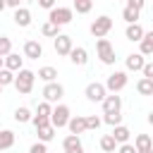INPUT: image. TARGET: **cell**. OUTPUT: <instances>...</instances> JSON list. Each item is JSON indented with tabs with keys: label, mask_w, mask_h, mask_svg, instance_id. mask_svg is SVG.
<instances>
[{
	"label": "cell",
	"mask_w": 153,
	"mask_h": 153,
	"mask_svg": "<svg viewBox=\"0 0 153 153\" xmlns=\"http://www.w3.org/2000/svg\"><path fill=\"white\" fill-rule=\"evenodd\" d=\"M69 120H72V112H69V108H67V105H62V103H57V105L53 108L50 124H53L55 129H62V127H67V124H69Z\"/></svg>",
	"instance_id": "5b68a950"
},
{
	"label": "cell",
	"mask_w": 153,
	"mask_h": 153,
	"mask_svg": "<svg viewBox=\"0 0 153 153\" xmlns=\"http://www.w3.org/2000/svg\"><path fill=\"white\" fill-rule=\"evenodd\" d=\"M139 53L146 57V55H153V31H146V36L141 38L139 43Z\"/></svg>",
	"instance_id": "ffe728a7"
},
{
	"label": "cell",
	"mask_w": 153,
	"mask_h": 153,
	"mask_svg": "<svg viewBox=\"0 0 153 153\" xmlns=\"http://www.w3.org/2000/svg\"><path fill=\"white\" fill-rule=\"evenodd\" d=\"M146 120H148V124H151V127H153V112H151V115H148V117H146Z\"/></svg>",
	"instance_id": "7bdbcfd3"
},
{
	"label": "cell",
	"mask_w": 153,
	"mask_h": 153,
	"mask_svg": "<svg viewBox=\"0 0 153 153\" xmlns=\"http://www.w3.org/2000/svg\"><path fill=\"white\" fill-rule=\"evenodd\" d=\"M36 134H38V141H43V143H48V141H53V136H55V127H53V124H45V127H38V129H36Z\"/></svg>",
	"instance_id": "d4e9b609"
},
{
	"label": "cell",
	"mask_w": 153,
	"mask_h": 153,
	"mask_svg": "<svg viewBox=\"0 0 153 153\" xmlns=\"http://www.w3.org/2000/svg\"><path fill=\"white\" fill-rule=\"evenodd\" d=\"M139 17H141L139 10H131V7H124V10H122V19H124L127 24H139Z\"/></svg>",
	"instance_id": "f1b7e54d"
},
{
	"label": "cell",
	"mask_w": 153,
	"mask_h": 153,
	"mask_svg": "<svg viewBox=\"0 0 153 153\" xmlns=\"http://www.w3.org/2000/svg\"><path fill=\"white\" fill-rule=\"evenodd\" d=\"M84 96L91 100V103H103L105 98H108V88H105V84H98V81H91L88 86H86V91H84Z\"/></svg>",
	"instance_id": "52a82bcc"
},
{
	"label": "cell",
	"mask_w": 153,
	"mask_h": 153,
	"mask_svg": "<svg viewBox=\"0 0 153 153\" xmlns=\"http://www.w3.org/2000/svg\"><path fill=\"white\" fill-rule=\"evenodd\" d=\"M33 127L38 129V127H45V124H50V117H43V115H33Z\"/></svg>",
	"instance_id": "d590c367"
},
{
	"label": "cell",
	"mask_w": 153,
	"mask_h": 153,
	"mask_svg": "<svg viewBox=\"0 0 153 153\" xmlns=\"http://www.w3.org/2000/svg\"><path fill=\"white\" fill-rule=\"evenodd\" d=\"M67 127H69V134H76V136H79V134L86 131V117H84V115H74Z\"/></svg>",
	"instance_id": "ac0fdd59"
},
{
	"label": "cell",
	"mask_w": 153,
	"mask_h": 153,
	"mask_svg": "<svg viewBox=\"0 0 153 153\" xmlns=\"http://www.w3.org/2000/svg\"><path fill=\"white\" fill-rule=\"evenodd\" d=\"M24 57H29V60H38V57H43V45L38 43V41H26L24 43Z\"/></svg>",
	"instance_id": "4fadbf2b"
},
{
	"label": "cell",
	"mask_w": 153,
	"mask_h": 153,
	"mask_svg": "<svg viewBox=\"0 0 153 153\" xmlns=\"http://www.w3.org/2000/svg\"><path fill=\"white\" fill-rule=\"evenodd\" d=\"M74 19V7H62V5H57V7H53L50 12H48V22H53V24H57V26H65V24H69Z\"/></svg>",
	"instance_id": "7a4b0ae2"
},
{
	"label": "cell",
	"mask_w": 153,
	"mask_h": 153,
	"mask_svg": "<svg viewBox=\"0 0 153 153\" xmlns=\"http://www.w3.org/2000/svg\"><path fill=\"white\" fill-rule=\"evenodd\" d=\"M143 65H146V57H143L141 53H129V55L124 57V67H127V72H141Z\"/></svg>",
	"instance_id": "8fae6325"
},
{
	"label": "cell",
	"mask_w": 153,
	"mask_h": 153,
	"mask_svg": "<svg viewBox=\"0 0 153 153\" xmlns=\"http://www.w3.org/2000/svg\"><path fill=\"white\" fill-rule=\"evenodd\" d=\"M0 69H5V57H0Z\"/></svg>",
	"instance_id": "f6af8a7d"
},
{
	"label": "cell",
	"mask_w": 153,
	"mask_h": 153,
	"mask_svg": "<svg viewBox=\"0 0 153 153\" xmlns=\"http://www.w3.org/2000/svg\"><path fill=\"white\" fill-rule=\"evenodd\" d=\"M2 88H5V86H2V84H0V96H2Z\"/></svg>",
	"instance_id": "bcb514c9"
},
{
	"label": "cell",
	"mask_w": 153,
	"mask_h": 153,
	"mask_svg": "<svg viewBox=\"0 0 153 153\" xmlns=\"http://www.w3.org/2000/svg\"><path fill=\"white\" fill-rule=\"evenodd\" d=\"M14 131H10V129H2L0 131V151H7V148H12L14 146Z\"/></svg>",
	"instance_id": "603a6c76"
},
{
	"label": "cell",
	"mask_w": 153,
	"mask_h": 153,
	"mask_svg": "<svg viewBox=\"0 0 153 153\" xmlns=\"http://www.w3.org/2000/svg\"><path fill=\"white\" fill-rule=\"evenodd\" d=\"M36 76H38V79H43L45 84H50V81H55V79H57V69L45 65V67H41V69H38V74H36Z\"/></svg>",
	"instance_id": "cb8c5ba5"
},
{
	"label": "cell",
	"mask_w": 153,
	"mask_h": 153,
	"mask_svg": "<svg viewBox=\"0 0 153 153\" xmlns=\"http://www.w3.org/2000/svg\"><path fill=\"white\" fill-rule=\"evenodd\" d=\"M41 33H43V36H48V38H57V36H60V26H57V24H53V22H43Z\"/></svg>",
	"instance_id": "4316f807"
},
{
	"label": "cell",
	"mask_w": 153,
	"mask_h": 153,
	"mask_svg": "<svg viewBox=\"0 0 153 153\" xmlns=\"http://www.w3.org/2000/svg\"><path fill=\"white\" fill-rule=\"evenodd\" d=\"M55 53L57 55H62V57H69V53H72V48H74V43H72V36H67V33H60L57 38H55Z\"/></svg>",
	"instance_id": "9c48e42d"
},
{
	"label": "cell",
	"mask_w": 153,
	"mask_h": 153,
	"mask_svg": "<svg viewBox=\"0 0 153 153\" xmlns=\"http://www.w3.org/2000/svg\"><path fill=\"white\" fill-rule=\"evenodd\" d=\"M19 2H24V0H5V5H7V7H14V10L19 7Z\"/></svg>",
	"instance_id": "b9f144b4"
},
{
	"label": "cell",
	"mask_w": 153,
	"mask_h": 153,
	"mask_svg": "<svg viewBox=\"0 0 153 153\" xmlns=\"http://www.w3.org/2000/svg\"><path fill=\"white\" fill-rule=\"evenodd\" d=\"M134 146H136V153H153V139L148 134H136Z\"/></svg>",
	"instance_id": "2e32d148"
},
{
	"label": "cell",
	"mask_w": 153,
	"mask_h": 153,
	"mask_svg": "<svg viewBox=\"0 0 153 153\" xmlns=\"http://www.w3.org/2000/svg\"><path fill=\"white\" fill-rule=\"evenodd\" d=\"M141 74H143L146 79H153V62H146L143 69H141Z\"/></svg>",
	"instance_id": "60d3db41"
},
{
	"label": "cell",
	"mask_w": 153,
	"mask_h": 153,
	"mask_svg": "<svg viewBox=\"0 0 153 153\" xmlns=\"http://www.w3.org/2000/svg\"><path fill=\"white\" fill-rule=\"evenodd\" d=\"M136 91H139L141 96H151V98H153V79L141 76V79L136 81Z\"/></svg>",
	"instance_id": "7402d4cb"
},
{
	"label": "cell",
	"mask_w": 153,
	"mask_h": 153,
	"mask_svg": "<svg viewBox=\"0 0 153 153\" xmlns=\"http://www.w3.org/2000/svg\"><path fill=\"white\" fill-rule=\"evenodd\" d=\"M112 136H115V141H117V143H129L131 131H129L124 124H117V127H112Z\"/></svg>",
	"instance_id": "44dd1931"
},
{
	"label": "cell",
	"mask_w": 153,
	"mask_h": 153,
	"mask_svg": "<svg viewBox=\"0 0 153 153\" xmlns=\"http://www.w3.org/2000/svg\"><path fill=\"white\" fill-rule=\"evenodd\" d=\"M5 7H7V5H5V0H0V12H2Z\"/></svg>",
	"instance_id": "ee69618b"
},
{
	"label": "cell",
	"mask_w": 153,
	"mask_h": 153,
	"mask_svg": "<svg viewBox=\"0 0 153 153\" xmlns=\"http://www.w3.org/2000/svg\"><path fill=\"white\" fill-rule=\"evenodd\" d=\"M69 62H72V65H76V67H84V65L88 62V50H86V48H81V45L72 48V53H69Z\"/></svg>",
	"instance_id": "9a60e30c"
},
{
	"label": "cell",
	"mask_w": 153,
	"mask_h": 153,
	"mask_svg": "<svg viewBox=\"0 0 153 153\" xmlns=\"http://www.w3.org/2000/svg\"><path fill=\"white\" fill-rule=\"evenodd\" d=\"M14 24L17 26H22V29H26V26H31V12L26 10V7H17L14 10Z\"/></svg>",
	"instance_id": "e0dca14e"
},
{
	"label": "cell",
	"mask_w": 153,
	"mask_h": 153,
	"mask_svg": "<svg viewBox=\"0 0 153 153\" xmlns=\"http://www.w3.org/2000/svg\"><path fill=\"white\" fill-rule=\"evenodd\" d=\"M146 36L143 26L141 24H127V31H124V38L131 41V43H141V38Z\"/></svg>",
	"instance_id": "5bb4252c"
},
{
	"label": "cell",
	"mask_w": 153,
	"mask_h": 153,
	"mask_svg": "<svg viewBox=\"0 0 153 153\" xmlns=\"http://www.w3.org/2000/svg\"><path fill=\"white\" fill-rule=\"evenodd\" d=\"M5 67L10 69V72H19V69H24V57H19L17 53H10L7 57H5Z\"/></svg>",
	"instance_id": "d6986e66"
},
{
	"label": "cell",
	"mask_w": 153,
	"mask_h": 153,
	"mask_svg": "<svg viewBox=\"0 0 153 153\" xmlns=\"http://www.w3.org/2000/svg\"><path fill=\"white\" fill-rule=\"evenodd\" d=\"M117 153H136V146L134 143H120L117 146Z\"/></svg>",
	"instance_id": "74e56055"
},
{
	"label": "cell",
	"mask_w": 153,
	"mask_h": 153,
	"mask_svg": "<svg viewBox=\"0 0 153 153\" xmlns=\"http://www.w3.org/2000/svg\"><path fill=\"white\" fill-rule=\"evenodd\" d=\"M33 81H36V72L31 69H19L17 72V79H14V88L22 93V96H29L33 91Z\"/></svg>",
	"instance_id": "6da1fadb"
},
{
	"label": "cell",
	"mask_w": 153,
	"mask_h": 153,
	"mask_svg": "<svg viewBox=\"0 0 153 153\" xmlns=\"http://www.w3.org/2000/svg\"><path fill=\"white\" fill-rule=\"evenodd\" d=\"M12 53V41L10 36H0V57H7Z\"/></svg>",
	"instance_id": "1f68e13d"
},
{
	"label": "cell",
	"mask_w": 153,
	"mask_h": 153,
	"mask_svg": "<svg viewBox=\"0 0 153 153\" xmlns=\"http://www.w3.org/2000/svg\"><path fill=\"white\" fill-rule=\"evenodd\" d=\"M117 141H115V136L112 134H105V136H100V148L105 151V153H115L117 151Z\"/></svg>",
	"instance_id": "484cf974"
},
{
	"label": "cell",
	"mask_w": 153,
	"mask_h": 153,
	"mask_svg": "<svg viewBox=\"0 0 153 153\" xmlns=\"http://www.w3.org/2000/svg\"><path fill=\"white\" fill-rule=\"evenodd\" d=\"M38 2V7H43V10H53V7H57V0H36Z\"/></svg>",
	"instance_id": "8d00e7d4"
},
{
	"label": "cell",
	"mask_w": 153,
	"mask_h": 153,
	"mask_svg": "<svg viewBox=\"0 0 153 153\" xmlns=\"http://www.w3.org/2000/svg\"><path fill=\"white\" fill-rule=\"evenodd\" d=\"M103 124V117H98V115H88L86 117V129H98Z\"/></svg>",
	"instance_id": "e575fe53"
},
{
	"label": "cell",
	"mask_w": 153,
	"mask_h": 153,
	"mask_svg": "<svg viewBox=\"0 0 153 153\" xmlns=\"http://www.w3.org/2000/svg\"><path fill=\"white\" fill-rule=\"evenodd\" d=\"M88 31H91V36H93V38H105V36L112 31V19H110L108 14H100L98 19H93V22H91Z\"/></svg>",
	"instance_id": "3957f363"
},
{
	"label": "cell",
	"mask_w": 153,
	"mask_h": 153,
	"mask_svg": "<svg viewBox=\"0 0 153 153\" xmlns=\"http://www.w3.org/2000/svg\"><path fill=\"white\" fill-rule=\"evenodd\" d=\"M31 120H33V115H31V110H29V108H24V105H22V108H17V110H14V122L24 124V122H31Z\"/></svg>",
	"instance_id": "83f0119b"
},
{
	"label": "cell",
	"mask_w": 153,
	"mask_h": 153,
	"mask_svg": "<svg viewBox=\"0 0 153 153\" xmlns=\"http://www.w3.org/2000/svg\"><path fill=\"white\" fill-rule=\"evenodd\" d=\"M62 148H65V153H84L81 139H79L76 134H67L65 141H62Z\"/></svg>",
	"instance_id": "7c38bea8"
},
{
	"label": "cell",
	"mask_w": 153,
	"mask_h": 153,
	"mask_svg": "<svg viewBox=\"0 0 153 153\" xmlns=\"http://www.w3.org/2000/svg\"><path fill=\"white\" fill-rule=\"evenodd\" d=\"M24 2H36V0H24Z\"/></svg>",
	"instance_id": "7dc6e473"
},
{
	"label": "cell",
	"mask_w": 153,
	"mask_h": 153,
	"mask_svg": "<svg viewBox=\"0 0 153 153\" xmlns=\"http://www.w3.org/2000/svg\"><path fill=\"white\" fill-rule=\"evenodd\" d=\"M29 153H48V148H45V143H43V141H36V143L29 148Z\"/></svg>",
	"instance_id": "f35d334b"
},
{
	"label": "cell",
	"mask_w": 153,
	"mask_h": 153,
	"mask_svg": "<svg viewBox=\"0 0 153 153\" xmlns=\"http://www.w3.org/2000/svg\"><path fill=\"white\" fill-rule=\"evenodd\" d=\"M143 5H146V0H127V7H131V10H143Z\"/></svg>",
	"instance_id": "ab89813d"
},
{
	"label": "cell",
	"mask_w": 153,
	"mask_h": 153,
	"mask_svg": "<svg viewBox=\"0 0 153 153\" xmlns=\"http://www.w3.org/2000/svg\"><path fill=\"white\" fill-rule=\"evenodd\" d=\"M93 7V0H74V12L76 14H88Z\"/></svg>",
	"instance_id": "f546056e"
},
{
	"label": "cell",
	"mask_w": 153,
	"mask_h": 153,
	"mask_svg": "<svg viewBox=\"0 0 153 153\" xmlns=\"http://www.w3.org/2000/svg\"><path fill=\"white\" fill-rule=\"evenodd\" d=\"M100 105H103V115H115V112L122 110V98L117 93H108V98Z\"/></svg>",
	"instance_id": "30bf717a"
},
{
	"label": "cell",
	"mask_w": 153,
	"mask_h": 153,
	"mask_svg": "<svg viewBox=\"0 0 153 153\" xmlns=\"http://www.w3.org/2000/svg\"><path fill=\"white\" fill-rule=\"evenodd\" d=\"M103 122H105V124H110V127H117V124H122V112L105 115V117H103Z\"/></svg>",
	"instance_id": "836d02e7"
},
{
	"label": "cell",
	"mask_w": 153,
	"mask_h": 153,
	"mask_svg": "<svg viewBox=\"0 0 153 153\" xmlns=\"http://www.w3.org/2000/svg\"><path fill=\"white\" fill-rule=\"evenodd\" d=\"M62 96H65V86H62V84L50 81V84L43 86V100H48V103H60Z\"/></svg>",
	"instance_id": "ba28073f"
},
{
	"label": "cell",
	"mask_w": 153,
	"mask_h": 153,
	"mask_svg": "<svg viewBox=\"0 0 153 153\" xmlns=\"http://www.w3.org/2000/svg\"><path fill=\"white\" fill-rule=\"evenodd\" d=\"M36 115H43V117H50V115H53V103H48V100H43V103H38V108H36Z\"/></svg>",
	"instance_id": "d6a6232c"
},
{
	"label": "cell",
	"mask_w": 153,
	"mask_h": 153,
	"mask_svg": "<svg viewBox=\"0 0 153 153\" xmlns=\"http://www.w3.org/2000/svg\"><path fill=\"white\" fill-rule=\"evenodd\" d=\"M127 84H129V76H127V72H120V69H115V72L105 79V88H108V93H120Z\"/></svg>",
	"instance_id": "277c9868"
},
{
	"label": "cell",
	"mask_w": 153,
	"mask_h": 153,
	"mask_svg": "<svg viewBox=\"0 0 153 153\" xmlns=\"http://www.w3.org/2000/svg\"><path fill=\"white\" fill-rule=\"evenodd\" d=\"M96 53H98L103 65H115V48H112V43L108 38H98L96 41Z\"/></svg>",
	"instance_id": "8992f818"
},
{
	"label": "cell",
	"mask_w": 153,
	"mask_h": 153,
	"mask_svg": "<svg viewBox=\"0 0 153 153\" xmlns=\"http://www.w3.org/2000/svg\"><path fill=\"white\" fill-rule=\"evenodd\" d=\"M14 79H17V74H14V72H10L7 67H5V69H0V84H2V86L14 84Z\"/></svg>",
	"instance_id": "4dcf8cb0"
}]
</instances>
